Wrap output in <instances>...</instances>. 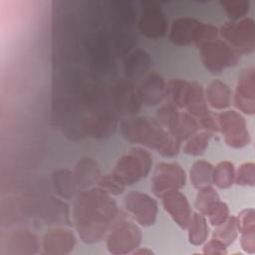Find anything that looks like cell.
I'll return each mask as SVG.
<instances>
[{"mask_svg": "<svg viewBox=\"0 0 255 255\" xmlns=\"http://www.w3.org/2000/svg\"><path fill=\"white\" fill-rule=\"evenodd\" d=\"M141 10L136 22L137 31L148 39H159L167 30V19L159 3L142 1Z\"/></svg>", "mask_w": 255, "mask_h": 255, "instance_id": "obj_12", "label": "cell"}, {"mask_svg": "<svg viewBox=\"0 0 255 255\" xmlns=\"http://www.w3.org/2000/svg\"><path fill=\"white\" fill-rule=\"evenodd\" d=\"M227 248L228 246H226L223 242L212 237L203 244L202 253L209 255H225L227 254Z\"/></svg>", "mask_w": 255, "mask_h": 255, "instance_id": "obj_38", "label": "cell"}, {"mask_svg": "<svg viewBox=\"0 0 255 255\" xmlns=\"http://www.w3.org/2000/svg\"><path fill=\"white\" fill-rule=\"evenodd\" d=\"M142 233L139 225L132 220L120 219L109 230L106 247L114 255L131 254L141 243Z\"/></svg>", "mask_w": 255, "mask_h": 255, "instance_id": "obj_6", "label": "cell"}, {"mask_svg": "<svg viewBox=\"0 0 255 255\" xmlns=\"http://www.w3.org/2000/svg\"><path fill=\"white\" fill-rule=\"evenodd\" d=\"M220 5L227 14L229 21L241 20L247 17L246 15L250 11V2L245 0L220 1Z\"/></svg>", "mask_w": 255, "mask_h": 255, "instance_id": "obj_34", "label": "cell"}, {"mask_svg": "<svg viewBox=\"0 0 255 255\" xmlns=\"http://www.w3.org/2000/svg\"><path fill=\"white\" fill-rule=\"evenodd\" d=\"M131 254H143V255H151V254H153V251H151L150 249H148V248H146V247H144V248H142V247H138V248H136Z\"/></svg>", "mask_w": 255, "mask_h": 255, "instance_id": "obj_39", "label": "cell"}, {"mask_svg": "<svg viewBox=\"0 0 255 255\" xmlns=\"http://www.w3.org/2000/svg\"><path fill=\"white\" fill-rule=\"evenodd\" d=\"M179 116L180 111L177 108L167 104L157 109L155 119L169 133H171L177 125Z\"/></svg>", "mask_w": 255, "mask_h": 255, "instance_id": "obj_32", "label": "cell"}, {"mask_svg": "<svg viewBox=\"0 0 255 255\" xmlns=\"http://www.w3.org/2000/svg\"><path fill=\"white\" fill-rule=\"evenodd\" d=\"M96 186L103 189L105 192L109 193L110 195H120L122 194L127 186L123 184L117 177H115L112 173H108L102 175L97 182Z\"/></svg>", "mask_w": 255, "mask_h": 255, "instance_id": "obj_36", "label": "cell"}, {"mask_svg": "<svg viewBox=\"0 0 255 255\" xmlns=\"http://www.w3.org/2000/svg\"><path fill=\"white\" fill-rule=\"evenodd\" d=\"M239 235L237 216L230 215L222 224L215 227L212 237L220 240L226 246H230Z\"/></svg>", "mask_w": 255, "mask_h": 255, "instance_id": "obj_31", "label": "cell"}, {"mask_svg": "<svg viewBox=\"0 0 255 255\" xmlns=\"http://www.w3.org/2000/svg\"><path fill=\"white\" fill-rule=\"evenodd\" d=\"M119 214L112 195L98 186L79 191L73 203L72 218L80 239L87 244L107 236Z\"/></svg>", "mask_w": 255, "mask_h": 255, "instance_id": "obj_1", "label": "cell"}, {"mask_svg": "<svg viewBox=\"0 0 255 255\" xmlns=\"http://www.w3.org/2000/svg\"><path fill=\"white\" fill-rule=\"evenodd\" d=\"M219 36L240 55L251 54L255 49V22L250 17L228 21L219 28Z\"/></svg>", "mask_w": 255, "mask_h": 255, "instance_id": "obj_8", "label": "cell"}, {"mask_svg": "<svg viewBox=\"0 0 255 255\" xmlns=\"http://www.w3.org/2000/svg\"><path fill=\"white\" fill-rule=\"evenodd\" d=\"M240 234V244L243 251L248 254L255 253V211L245 208L237 215Z\"/></svg>", "mask_w": 255, "mask_h": 255, "instance_id": "obj_20", "label": "cell"}, {"mask_svg": "<svg viewBox=\"0 0 255 255\" xmlns=\"http://www.w3.org/2000/svg\"><path fill=\"white\" fill-rule=\"evenodd\" d=\"M219 38V29L211 24L201 22L191 16L175 18L170 26L169 40L176 46L201 44Z\"/></svg>", "mask_w": 255, "mask_h": 255, "instance_id": "obj_4", "label": "cell"}, {"mask_svg": "<svg viewBox=\"0 0 255 255\" xmlns=\"http://www.w3.org/2000/svg\"><path fill=\"white\" fill-rule=\"evenodd\" d=\"M216 116L218 131L225 143L232 148H242L251 141L245 118L234 110H224Z\"/></svg>", "mask_w": 255, "mask_h": 255, "instance_id": "obj_9", "label": "cell"}, {"mask_svg": "<svg viewBox=\"0 0 255 255\" xmlns=\"http://www.w3.org/2000/svg\"><path fill=\"white\" fill-rule=\"evenodd\" d=\"M186 184V174L180 164L174 161H161L156 164L150 178V189L155 197L180 190Z\"/></svg>", "mask_w": 255, "mask_h": 255, "instance_id": "obj_10", "label": "cell"}, {"mask_svg": "<svg viewBox=\"0 0 255 255\" xmlns=\"http://www.w3.org/2000/svg\"><path fill=\"white\" fill-rule=\"evenodd\" d=\"M204 93L208 107L214 110L224 111L231 104V90L225 82L219 79L211 81Z\"/></svg>", "mask_w": 255, "mask_h": 255, "instance_id": "obj_21", "label": "cell"}, {"mask_svg": "<svg viewBox=\"0 0 255 255\" xmlns=\"http://www.w3.org/2000/svg\"><path fill=\"white\" fill-rule=\"evenodd\" d=\"M184 110L197 119V121L211 113L208 109L204 89L201 84L197 82L190 83V89L185 102Z\"/></svg>", "mask_w": 255, "mask_h": 255, "instance_id": "obj_22", "label": "cell"}, {"mask_svg": "<svg viewBox=\"0 0 255 255\" xmlns=\"http://www.w3.org/2000/svg\"><path fill=\"white\" fill-rule=\"evenodd\" d=\"M151 66L150 55L142 49L129 52L124 61V74L126 79L131 81L143 78Z\"/></svg>", "mask_w": 255, "mask_h": 255, "instance_id": "obj_19", "label": "cell"}, {"mask_svg": "<svg viewBox=\"0 0 255 255\" xmlns=\"http://www.w3.org/2000/svg\"><path fill=\"white\" fill-rule=\"evenodd\" d=\"M230 216L229 206L224 201H219L217 205L211 210V212L206 216L207 221L213 227L222 224Z\"/></svg>", "mask_w": 255, "mask_h": 255, "instance_id": "obj_37", "label": "cell"}, {"mask_svg": "<svg viewBox=\"0 0 255 255\" xmlns=\"http://www.w3.org/2000/svg\"><path fill=\"white\" fill-rule=\"evenodd\" d=\"M76 245L74 233L66 228L56 227L45 232L42 238V247L46 254L65 255L73 251Z\"/></svg>", "mask_w": 255, "mask_h": 255, "instance_id": "obj_17", "label": "cell"}, {"mask_svg": "<svg viewBox=\"0 0 255 255\" xmlns=\"http://www.w3.org/2000/svg\"><path fill=\"white\" fill-rule=\"evenodd\" d=\"M73 174L79 191L93 187L102 176L97 160L92 157H82L79 159L75 165Z\"/></svg>", "mask_w": 255, "mask_h": 255, "instance_id": "obj_18", "label": "cell"}, {"mask_svg": "<svg viewBox=\"0 0 255 255\" xmlns=\"http://www.w3.org/2000/svg\"><path fill=\"white\" fill-rule=\"evenodd\" d=\"M199 129L200 126L197 119H195L187 112H180L177 125L170 134L182 143L188 137L197 132Z\"/></svg>", "mask_w": 255, "mask_h": 255, "instance_id": "obj_29", "label": "cell"}, {"mask_svg": "<svg viewBox=\"0 0 255 255\" xmlns=\"http://www.w3.org/2000/svg\"><path fill=\"white\" fill-rule=\"evenodd\" d=\"M186 229L188 230L187 236L190 244L200 246L207 241L209 236V226L207 218L203 214L197 211L192 213Z\"/></svg>", "mask_w": 255, "mask_h": 255, "instance_id": "obj_26", "label": "cell"}, {"mask_svg": "<svg viewBox=\"0 0 255 255\" xmlns=\"http://www.w3.org/2000/svg\"><path fill=\"white\" fill-rule=\"evenodd\" d=\"M198 49L202 65L208 72L213 74L221 73L228 68L236 66L241 56L219 38L201 44Z\"/></svg>", "mask_w": 255, "mask_h": 255, "instance_id": "obj_7", "label": "cell"}, {"mask_svg": "<svg viewBox=\"0 0 255 255\" xmlns=\"http://www.w3.org/2000/svg\"><path fill=\"white\" fill-rule=\"evenodd\" d=\"M110 101L117 114L128 117L134 116L141 107L136 87L126 78L119 80L112 86Z\"/></svg>", "mask_w": 255, "mask_h": 255, "instance_id": "obj_13", "label": "cell"}, {"mask_svg": "<svg viewBox=\"0 0 255 255\" xmlns=\"http://www.w3.org/2000/svg\"><path fill=\"white\" fill-rule=\"evenodd\" d=\"M235 166L229 160L218 162L213 169V185L219 189H227L235 183Z\"/></svg>", "mask_w": 255, "mask_h": 255, "instance_id": "obj_28", "label": "cell"}, {"mask_svg": "<svg viewBox=\"0 0 255 255\" xmlns=\"http://www.w3.org/2000/svg\"><path fill=\"white\" fill-rule=\"evenodd\" d=\"M219 201L220 196L217 190L213 187V185H208L198 189L194 201V207L197 212L206 217Z\"/></svg>", "mask_w": 255, "mask_h": 255, "instance_id": "obj_27", "label": "cell"}, {"mask_svg": "<svg viewBox=\"0 0 255 255\" xmlns=\"http://www.w3.org/2000/svg\"><path fill=\"white\" fill-rule=\"evenodd\" d=\"M190 83L191 82L180 78L170 79L165 87V99L167 100V104L178 110L184 109L190 89Z\"/></svg>", "mask_w": 255, "mask_h": 255, "instance_id": "obj_23", "label": "cell"}, {"mask_svg": "<svg viewBox=\"0 0 255 255\" xmlns=\"http://www.w3.org/2000/svg\"><path fill=\"white\" fill-rule=\"evenodd\" d=\"M107 8V29L114 55H128L136 42V10L127 1L109 2Z\"/></svg>", "mask_w": 255, "mask_h": 255, "instance_id": "obj_3", "label": "cell"}, {"mask_svg": "<svg viewBox=\"0 0 255 255\" xmlns=\"http://www.w3.org/2000/svg\"><path fill=\"white\" fill-rule=\"evenodd\" d=\"M166 82L156 72H148L140 79L136 92L141 105L146 107L158 106L165 99Z\"/></svg>", "mask_w": 255, "mask_h": 255, "instance_id": "obj_15", "label": "cell"}, {"mask_svg": "<svg viewBox=\"0 0 255 255\" xmlns=\"http://www.w3.org/2000/svg\"><path fill=\"white\" fill-rule=\"evenodd\" d=\"M124 204L133 220L143 227L155 223L158 213L157 200L145 192L131 190L125 195Z\"/></svg>", "mask_w": 255, "mask_h": 255, "instance_id": "obj_11", "label": "cell"}, {"mask_svg": "<svg viewBox=\"0 0 255 255\" xmlns=\"http://www.w3.org/2000/svg\"><path fill=\"white\" fill-rule=\"evenodd\" d=\"M52 181L56 192L64 199H71L79 192L73 171L69 169L55 171L52 175Z\"/></svg>", "mask_w": 255, "mask_h": 255, "instance_id": "obj_25", "label": "cell"}, {"mask_svg": "<svg viewBox=\"0 0 255 255\" xmlns=\"http://www.w3.org/2000/svg\"><path fill=\"white\" fill-rule=\"evenodd\" d=\"M212 134L213 133L204 129L198 130L193 135L188 137L185 141H183V145L181 146L182 151L185 154L192 156H198L203 154L208 147Z\"/></svg>", "mask_w": 255, "mask_h": 255, "instance_id": "obj_30", "label": "cell"}, {"mask_svg": "<svg viewBox=\"0 0 255 255\" xmlns=\"http://www.w3.org/2000/svg\"><path fill=\"white\" fill-rule=\"evenodd\" d=\"M235 183L240 186L255 185V164L252 161L241 163L235 170Z\"/></svg>", "mask_w": 255, "mask_h": 255, "instance_id": "obj_35", "label": "cell"}, {"mask_svg": "<svg viewBox=\"0 0 255 255\" xmlns=\"http://www.w3.org/2000/svg\"><path fill=\"white\" fill-rule=\"evenodd\" d=\"M233 101L239 113L247 116L255 114V70L253 67H247L240 72Z\"/></svg>", "mask_w": 255, "mask_h": 255, "instance_id": "obj_14", "label": "cell"}, {"mask_svg": "<svg viewBox=\"0 0 255 255\" xmlns=\"http://www.w3.org/2000/svg\"><path fill=\"white\" fill-rule=\"evenodd\" d=\"M122 136L129 143L155 150L163 157L178 154L181 142L172 136L155 118L149 116H129L120 123Z\"/></svg>", "mask_w": 255, "mask_h": 255, "instance_id": "obj_2", "label": "cell"}, {"mask_svg": "<svg viewBox=\"0 0 255 255\" xmlns=\"http://www.w3.org/2000/svg\"><path fill=\"white\" fill-rule=\"evenodd\" d=\"M151 166L152 156L150 152L142 146H135L117 159L111 173L123 184L129 186L146 177Z\"/></svg>", "mask_w": 255, "mask_h": 255, "instance_id": "obj_5", "label": "cell"}, {"mask_svg": "<svg viewBox=\"0 0 255 255\" xmlns=\"http://www.w3.org/2000/svg\"><path fill=\"white\" fill-rule=\"evenodd\" d=\"M160 199L163 209L174 223L181 229H186L192 215V210L185 194L180 190H175L165 194Z\"/></svg>", "mask_w": 255, "mask_h": 255, "instance_id": "obj_16", "label": "cell"}, {"mask_svg": "<svg viewBox=\"0 0 255 255\" xmlns=\"http://www.w3.org/2000/svg\"><path fill=\"white\" fill-rule=\"evenodd\" d=\"M213 169L214 165L205 160H195L189 169V181L195 189H200L204 186L213 185Z\"/></svg>", "mask_w": 255, "mask_h": 255, "instance_id": "obj_24", "label": "cell"}, {"mask_svg": "<svg viewBox=\"0 0 255 255\" xmlns=\"http://www.w3.org/2000/svg\"><path fill=\"white\" fill-rule=\"evenodd\" d=\"M13 247L22 249V253H34L38 247L37 237L29 230H17L11 237Z\"/></svg>", "mask_w": 255, "mask_h": 255, "instance_id": "obj_33", "label": "cell"}]
</instances>
